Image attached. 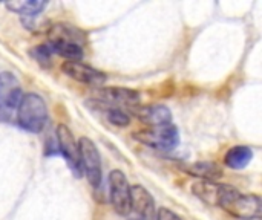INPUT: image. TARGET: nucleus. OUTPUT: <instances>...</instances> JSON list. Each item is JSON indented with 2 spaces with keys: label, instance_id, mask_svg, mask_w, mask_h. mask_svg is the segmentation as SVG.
<instances>
[{
  "label": "nucleus",
  "instance_id": "f257e3e1",
  "mask_svg": "<svg viewBox=\"0 0 262 220\" xmlns=\"http://www.w3.org/2000/svg\"><path fill=\"white\" fill-rule=\"evenodd\" d=\"M216 205L241 220L261 219L262 202L258 194H243L229 184H220Z\"/></svg>",
  "mask_w": 262,
  "mask_h": 220
},
{
  "label": "nucleus",
  "instance_id": "f03ea898",
  "mask_svg": "<svg viewBox=\"0 0 262 220\" xmlns=\"http://www.w3.org/2000/svg\"><path fill=\"white\" fill-rule=\"evenodd\" d=\"M15 119L18 126L31 133H40L48 123V107L45 100L37 93L21 96Z\"/></svg>",
  "mask_w": 262,
  "mask_h": 220
},
{
  "label": "nucleus",
  "instance_id": "7ed1b4c3",
  "mask_svg": "<svg viewBox=\"0 0 262 220\" xmlns=\"http://www.w3.org/2000/svg\"><path fill=\"white\" fill-rule=\"evenodd\" d=\"M23 93L18 80L11 72L0 74V121L12 123Z\"/></svg>",
  "mask_w": 262,
  "mask_h": 220
},
{
  "label": "nucleus",
  "instance_id": "20e7f679",
  "mask_svg": "<svg viewBox=\"0 0 262 220\" xmlns=\"http://www.w3.org/2000/svg\"><path fill=\"white\" fill-rule=\"evenodd\" d=\"M135 139L141 144L157 149V150H173L180 144V132L177 126H161V127H150L135 133Z\"/></svg>",
  "mask_w": 262,
  "mask_h": 220
},
{
  "label": "nucleus",
  "instance_id": "39448f33",
  "mask_svg": "<svg viewBox=\"0 0 262 220\" xmlns=\"http://www.w3.org/2000/svg\"><path fill=\"white\" fill-rule=\"evenodd\" d=\"M78 150H80V162H81L83 173L86 175L89 184L94 188H98L103 179V168H101V158L97 145L89 138H80Z\"/></svg>",
  "mask_w": 262,
  "mask_h": 220
},
{
  "label": "nucleus",
  "instance_id": "423d86ee",
  "mask_svg": "<svg viewBox=\"0 0 262 220\" xmlns=\"http://www.w3.org/2000/svg\"><path fill=\"white\" fill-rule=\"evenodd\" d=\"M109 194L115 213L120 216H127L130 213V185L121 170L111 172Z\"/></svg>",
  "mask_w": 262,
  "mask_h": 220
},
{
  "label": "nucleus",
  "instance_id": "0eeeda50",
  "mask_svg": "<svg viewBox=\"0 0 262 220\" xmlns=\"http://www.w3.org/2000/svg\"><path fill=\"white\" fill-rule=\"evenodd\" d=\"M57 142H58L60 153L63 155V158L69 164V167L74 172V175L77 178H81L83 170H81V162H80L78 144H77L72 132L69 130V127H66L64 124H60L57 127Z\"/></svg>",
  "mask_w": 262,
  "mask_h": 220
},
{
  "label": "nucleus",
  "instance_id": "6e6552de",
  "mask_svg": "<svg viewBox=\"0 0 262 220\" xmlns=\"http://www.w3.org/2000/svg\"><path fill=\"white\" fill-rule=\"evenodd\" d=\"M95 96L100 103L107 104L109 107H127L132 109L138 106L141 96L137 90L126 87H101L95 92Z\"/></svg>",
  "mask_w": 262,
  "mask_h": 220
},
{
  "label": "nucleus",
  "instance_id": "1a4fd4ad",
  "mask_svg": "<svg viewBox=\"0 0 262 220\" xmlns=\"http://www.w3.org/2000/svg\"><path fill=\"white\" fill-rule=\"evenodd\" d=\"M61 70L72 80L88 84V86H95V87L103 86L107 80L106 74H103L101 70H97L81 61H64L61 64Z\"/></svg>",
  "mask_w": 262,
  "mask_h": 220
},
{
  "label": "nucleus",
  "instance_id": "9d476101",
  "mask_svg": "<svg viewBox=\"0 0 262 220\" xmlns=\"http://www.w3.org/2000/svg\"><path fill=\"white\" fill-rule=\"evenodd\" d=\"M130 113L149 127H161L172 124V112L163 104H149V106H135L129 109Z\"/></svg>",
  "mask_w": 262,
  "mask_h": 220
},
{
  "label": "nucleus",
  "instance_id": "9b49d317",
  "mask_svg": "<svg viewBox=\"0 0 262 220\" xmlns=\"http://www.w3.org/2000/svg\"><path fill=\"white\" fill-rule=\"evenodd\" d=\"M132 210L140 217V220L157 219V208H155L154 198L141 185L130 187V211Z\"/></svg>",
  "mask_w": 262,
  "mask_h": 220
},
{
  "label": "nucleus",
  "instance_id": "f8f14e48",
  "mask_svg": "<svg viewBox=\"0 0 262 220\" xmlns=\"http://www.w3.org/2000/svg\"><path fill=\"white\" fill-rule=\"evenodd\" d=\"M48 37L51 40V44H58V43H68V44H78L83 46L86 38L84 34L74 28L69 23H55L51 26Z\"/></svg>",
  "mask_w": 262,
  "mask_h": 220
},
{
  "label": "nucleus",
  "instance_id": "ddd939ff",
  "mask_svg": "<svg viewBox=\"0 0 262 220\" xmlns=\"http://www.w3.org/2000/svg\"><path fill=\"white\" fill-rule=\"evenodd\" d=\"M252 159H253V152H252L250 147H247V145H235L226 153L224 164L229 168L241 170V168H246L250 164Z\"/></svg>",
  "mask_w": 262,
  "mask_h": 220
},
{
  "label": "nucleus",
  "instance_id": "4468645a",
  "mask_svg": "<svg viewBox=\"0 0 262 220\" xmlns=\"http://www.w3.org/2000/svg\"><path fill=\"white\" fill-rule=\"evenodd\" d=\"M187 173L200 178L201 181H210V182H215L223 176L221 168L215 162H195L190 167H187Z\"/></svg>",
  "mask_w": 262,
  "mask_h": 220
},
{
  "label": "nucleus",
  "instance_id": "2eb2a0df",
  "mask_svg": "<svg viewBox=\"0 0 262 220\" xmlns=\"http://www.w3.org/2000/svg\"><path fill=\"white\" fill-rule=\"evenodd\" d=\"M6 6L12 12L20 14L23 20H26V18H32L38 15L45 9L46 2H14V3H6Z\"/></svg>",
  "mask_w": 262,
  "mask_h": 220
},
{
  "label": "nucleus",
  "instance_id": "dca6fc26",
  "mask_svg": "<svg viewBox=\"0 0 262 220\" xmlns=\"http://www.w3.org/2000/svg\"><path fill=\"white\" fill-rule=\"evenodd\" d=\"M218 187L220 184L210 182V181H200L192 187V191L195 196L203 199L207 204L216 205V198H218Z\"/></svg>",
  "mask_w": 262,
  "mask_h": 220
},
{
  "label": "nucleus",
  "instance_id": "f3484780",
  "mask_svg": "<svg viewBox=\"0 0 262 220\" xmlns=\"http://www.w3.org/2000/svg\"><path fill=\"white\" fill-rule=\"evenodd\" d=\"M49 46L52 52L58 54L68 61H80L83 58V46L68 44V43H58V44H49Z\"/></svg>",
  "mask_w": 262,
  "mask_h": 220
},
{
  "label": "nucleus",
  "instance_id": "a211bd4d",
  "mask_svg": "<svg viewBox=\"0 0 262 220\" xmlns=\"http://www.w3.org/2000/svg\"><path fill=\"white\" fill-rule=\"evenodd\" d=\"M106 118L111 124H114L117 127H126L130 124L129 115L126 112H123L121 109H115V107L106 109Z\"/></svg>",
  "mask_w": 262,
  "mask_h": 220
},
{
  "label": "nucleus",
  "instance_id": "6ab92c4d",
  "mask_svg": "<svg viewBox=\"0 0 262 220\" xmlns=\"http://www.w3.org/2000/svg\"><path fill=\"white\" fill-rule=\"evenodd\" d=\"M31 55L38 61V64L40 66H43V67H49V61H51V55H52V49H51V46L49 44H40V46H37V47H34L32 51H31Z\"/></svg>",
  "mask_w": 262,
  "mask_h": 220
},
{
  "label": "nucleus",
  "instance_id": "aec40b11",
  "mask_svg": "<svg viewBox=\"0 0 262 220\" xmlns=\"http://www.w3.org/2000/svg\"><path fill=\"white\" fill-rule=\"evenodd\" d=\"M155 220H181L180 216H177L172 210L169 208H160L157 213V219Z\"/></svg>",
  "mask_w": 262,
  "mask_h": 220
}]
</instances>
